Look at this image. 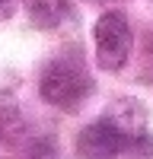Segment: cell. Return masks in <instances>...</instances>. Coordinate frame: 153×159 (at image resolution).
<instances>
[{"label":"cell","mask_w":153,"mask_h":159,"mask_svg":"<svg viewBox=\"0 0 153 159\" xmlns=\"http://www.w3.org/2000/svg\"><path fill=\"white\" fill-rule=\"evenodd\" d=\"M38 92L48 105H54L61 111H80L86 99L96 92V80L76 54L73 57L61 54L45 64L42 80H38Z\"/></svg>","instance_id":"6da1fadb"},{"label":"cell","mask_w":153,"mask_h":159,"mask_svg":"<svg viewBox=\"0 0 153 159\" xmlns=\"http://www.w3.org/2000/svg\"><path fill=\"white\" fill-rule=\"evenodd\" d=\"M93 45H96V64L102 70H121L128 57H131V48H134V32H131V22L121 10H109L102 13L93 25Z\"/></svg>","instance_id":"7a4b0ae2"},{"label":"cell","mask_w":153,"mask_h":159,"mask_svg":"<svg viewBox=\"0 0 153 159\" xmlns=\"http://www.w3.org/2000/svg\"><path fill=\"white\" fill-rule=\"evenodd\" d=\"M128 147V140L118 127H115L105 115L96 118L93 124H86L76 137V153L80 159H118Z\"/></svg>","instance_id":"3957f363"},{"label":"cell","mask_w":153,"mask_h":159,"mask_svg":"<svg viewBox=\"0 0 153 159\" xmlns=\"http://www.w3.org/2000/svg\"><path fill=\"white\" fill-rule=\"evenodd\" d=\"M26 159H64V156H61L58 143L51 137H42V140H35L32 147L26 150Z\"/></svg>","instance_id":"277c9868"},{"label":"cell","mask_w":153,"mask_h":159,"mask_svg":"<svg viewBox=\"0 0 153 159\" xmlns=\"http://www.w3.org/2000/svg\"><path fill=\"white\" fill-rule=\"evenodd\" d=\"M16 7H19V0H0V22L10 19L13 13H16Z\"/></svg>","instance_id":"5b68a950"},{"label":"cell","mask_w":153,"mask_h":159,"mask_svg":"<svg viewBox=\"0 0 153 159\" xmlns=\"http://www.w3.org/2000/svg\"><path fill=\"white\" fill-rule=\"evenodd\" d=\"M86 3H109V0H86Z\"/></svg>","instance_id":"8992f818"}]
</instances>
